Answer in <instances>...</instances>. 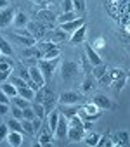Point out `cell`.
Here are the masks:
<instances>
[{
	"label": "cell",
	"mask_w": 130,
	"mask_h": 147,
	"mask_svg": "<svg viewBox=\"0 0 130 147\" xmlns=\"http://www.w3.org/2000/svg\"><path fill=\"white\" fill-rule=\"evenodd\" d=\"M57 64H59V57H56V59H38V61H37V66L40 67L42 75H43V78H45V85L52 80L54 69H56Z\"/></svg>",
	"instance_id": "6da1fadb"
},
{
	"label": "cell",
	"mask_w": 130,
	"mask_h": 147,
	"mask_svg": "<svg viewBox=\"0 0 130 147\" xmlns=\"http://www.w3.org/2000/svg\"><path fill=\"white\" fill-rule=\"evenodd\" d=\"M11 38H12L14 42H18V43L24 45V47H33V45H37V40H35V38L31 36V33L26 31V30H19V31L11 33Z\"/></svg>",
	"instance_id": "7a4b0ae2"
},
{
	"label": "cell",
	"mask_w": 130,
	"mask_h": 147,
	"mask_svg": "<svg viewBox=\"0 0 130 147\" xmlns=\"http://www.w3.org/2000/svg\"><path fill=\"white\" fill-rule=\"evenodd\" d=\"M26 28H28V31L31 33V36L35 40H43L45 35H47V30H49V26L40 23V21H31V23H28Z\"/></svg>",
	"instance_id": "3957f363"
},
{
	"label": "cell",
	"mask_w": 130,
	"mask_h": 147,
	"mask_svg": "<svg viewBox=\"0 0 130 147\" xmlns=\"http://www.w3.org/2000/svg\"><path fill=\"white\" fill-rule=\"evenodd\" d=\"M77 75H78V64H77V62L68 61V62H64V64L61 66V76H62L64 82L73 80Z\"/></svg>",
	"instance_id": "277c9868"
},
{
	"label": "cell",
	"mask_w": 130,
	"mask_h": 147,
	"mask_svg": "<svg viewBox=\"0 0 130 147\" xmlns=\"http://www.w3.org/2000/svg\"><path fill=\"white\" fill-rule=\"evenodd\" d=\"M68 128H70V125H68L66 116L61 114L59 123H57V128H56V131H54V138L59 140V142H66V140H68Z\"/></svg>",
	"instance_id": "5b68a950"
},
{
	"label": "cell",
	"mask_w": 130,
	"mask_h": 147,
	"mask_svg": "<svg viewBox=\"0 0 130 147\" xmlns=\"http://www.w3.org/2000/svg\"><path fill=\"white\" fill-rule=\"evenodd\" d=\"M45 38L49 42H54V43H64V42H70V33L64 31V30H61V28H57V30L49 31L45 35Z\"/></svg>",
	"instance_id": "8992f818"
},
{
	"label": "cell",
	"mask_w": 130,
	"mask_h": 147,
	"mask_svg": "<svg viewBox=\"0 0 130 147\" xmlns=\"http://www.w3.org/2000/svg\"><path fill=\"white\" fill-rule=\"evenodd\" d=\"M80 100H82V97H80L77 92H71V90L62 92V94L57 97V102H59V104H66V106H75V104H80Z\"/></svg>",
	"instance_id": "52a82bcc"
},
{
	"label": "cell",
	"mask_w": 130,
	"mask_h": 147,
	"mask_svg": "<svg viewBox=\"0 0 130 147\" xmlns=\"http://www.w3.org/2000/svg\"><path fill=\"white\" fill-rule=\"evenodd\" d=\"M14 16H16V11H14V7H11V5L0 11V30L11 26V23L14 21Z\"/></svg>",
	"instance_id": "ba28073f"
},
{
	"label": "cell",
	"mask_w": 130,
	"mask_h": 147,
	"mask_svg": "<svg viewBox=\"0 0 130 147\" xmlns=\"http://www.w3.org/2000/svg\"><path fill=\"white\" fill-rule=\"evenodd\" d=\"M37 18H38L40 23L47 24V26L52 28V30H54V23H57V16H56L54 12H50V11H38V12H37Z\"/></svg>",
	"instance_id": "9c48e42d"
},
{
	"label": "cell",
	"mask_w": 130,
	"mask_h": 147,
	"mask_svg": "<svg viewBox=\"0 0 130 147\" xmlns=\"http://www.w3.org/2000/svg\"><path fill=\"white\" fill-rule=\"evenodd\" d=\"M85 36H87V26L82 24V26H80L78 30H75L73 35L70 36V43H71V45H80V43L85 42Z\"/></svg>",
	"instance_id": "30bf717a"
},
{
	"label": "cell",
	"mask_w": 130,
	"mask_h": 147,
	"mask_svg": "<svg viewBox=\"0 0 130 147\" xmlns=\"http://www.w3.org/2000/svg\"><path fill=\"white\" fill-rule=\"evenodd\" d=\"M56 104H57V95L52 92V90H49V94H47V97H45V100L42 102V106H43V109H45V114L49 116L52 111H54V107H56Z\"/></svg>",
	"instance_id": "8fae6325"
},
{
	"label": "cell",
	"mask_w": 130,
	"mask_h": 147,
	"mask_svg": "<svg viewBox=\"0 0 130 147\" xmlns=\"http://www.w3.org/2000/svg\"><path fill=\"white\" fill-rule=\"evenodd\" d=\"M82 24H85V18H77L73 21H68V23H61L59 28L64 30V31H68V33H73L75 30H78Z\"/></svg>",
	"instance_id": "7c38bea8"
},
{
	"label": "cell",
	"mask_w": 130,
	"mask_h": 147,
	"mask_svg": "<svg viewBox=\"0 0 130 147\" xmlns=\"http://www.w3.org/2000/svg\"><path fill=\"white\" fill-rule=\"evenodd\" d=\"M23 59H43V52L37 47V45H33V47H24V50H23Z\"/></svg>",
	"instance_id": "4fadbf2b"
},
{
	"label": "cell",
	"mask_w": 130,
	"mask_h": 147,
	"mask_svg": "<svg viewBox=\"0 0 130 147\" xmlns=\"http://www.w3.org/2000/svg\"><path fill=\"white\" fill-rule=\"evenodd\" d=\"M83 137H85L83 126H70V128H68V140H71V142H80V140H83Z\"/></svg>",
	"instance_id": "5bb4252c"
},
{
	"label": "cell",
	"mask_w": 130,
	"mask_h": 147,
	"mask_svg": "<svg viewBox=\"0 0 130 147\" xmlns=\"http://www.w3.org/2000/svg\"><path fill=\"white\" fill-rule=\"evenodd\" d=\"M92 102H94L101 111H102V109H111V107H114V106H113V102H111L106 95H102V94H95V95H94V99H92Z\"/></svg>",
	"instance_id": "9a60e30c"
},
{
	"label": "cell",
	"mask_w": 130,
	"mask_h": 147,
	"mask_svg": "<svg viewBox=\"0 0 130 147\" xmlns=\"http://www.w3.org/2000/svg\"><path fill=\"white\" fill-rule=\"evenodd\" d=\"M85 55H87V59L90 61V64H92V66H97V64H101V62H102L101 55L97 54V50H94V49H92V45H90V43H87V45H85Z\"/></svg>",
	"instance_id": "2e32d148"
},
{
	"label": "cell",
	"mask_w": 130,
	"mask_h": 147,
	"mask_svg": "<svg viewBox=\"0 0 130 147\" xmlns=\"http://www.w3.org/2000/svg\"><path fill=\"white\" fill-rule=\"evenodd\" d=\"M111 140H114L113 142V145H130V133L128 131H118V133H114L113 137H111Z\"/></svg>",
	"instance_id": "e0dca14e"
},
{
	"label": "cell",
	"mask_w": 130,
	"mask_h": 147,
	"mask_svg": "<svg viewBox=\"0 0 130 147\" xmlns=\"http://www.w3.org/2000/svg\"><path fill=\"white\" fill-rule=\"evenodd\" d=\"M78 109H80V106H78V104H75V106L61 104V106H59V113H61L62 116H66V119H70V118H73L75 114H78Z\"/></svg>",
	"instance_id": "ac0fdd59"
},
{
	"label": "cell",
	"mask_w": 130,
	"mask_h": 147,
	"mask_svg": "<svg viewBox=\"0 0 130 147\" xmlns=\"http://www.w3.org/2000/svg\"><path fill=\"white\" fill-rule=\"evenodd\" d=\"M59 118H61V113H59V109H54L49 116H47V125H49V128H50V131L54 133L56 131V128H57V123H59Z\"/></svg>",
	"instance_id": "d6986e66"
},
{
	"label": "cell",
	"mask_w": 130,
	"mask_h": 147,
	"mask_svg": "<svg viewBox=\"0 0 130 147\" xmlns=\"http://www.w3.org/2000/svg\"><path fill=\"white\" fill-rule=\"evenodd\" d=\"M28 69H30V76H31L33 82H37L38 85H45V78H43V75H42V71H40L38 66H31Z\"/></svg>",
	"instance_id": "ffe728a7"
},
{
	"label": "cell",
	"mask_w": 130,
	"mask_h": 147,
	"mask_svg": "<svg viewBox=\"0 0 130 147\" xmlns=\"http://www.w3.org/2000/svg\"><path fill=\"white\" fill-rule=\"evenodd\" d=\"M28 23H30V21H28V16H26L23 11H18V12H16V16H14L12 24H14L16 28H19V30H21V28L28 26Z\"/></svg>",
	"instance_id": "44dd1931"
},
{
	"label": "cell",
	"mask_w": 130,
	"mask_h": 147,
	"mask_svg": "<svg viewBox=\"0 0 130 147\" xmlns=\"http://www.w3.org/2000/svg\"><path fill=\"white\" fill-rule=\"evenodd\" d=\"M7 142H9V145H12V147L23 145V133H21V131H9Z\"/></svg>",
	"instance_id": "7402d4cb"
},
{
	"label": "cell",
	"mask_w": 130,
	"mask_h": 147,
	"mask_svg": "<svg viewBox=\"0 0 130 147\" xmlns=\"http://www.w3.org/2000/svg\"><path fill=\"white\" fill-rule=\"evenodd\" d=\"M95 78H94V75L92 73H89V75H85V78H83V83H82V92L83 94H89L95 85Z\"/></svg>",
	"instance_id": "603a6c76"
},
{
	"label": "cell",
	"mask_w": 130,
	"mask_h": 147,
	"mask_svg": "<svg viewBox=\"0 0 130 147\" xmlns=\"http://www.w3.org/2000/svg\"><path fill=\"white\" fill-rule=\"evenodd\" d=\"M0 90H2V92H5V94L11 97V99L18 95V87H16V85H12L9 80H7V82H4L2 85H0Z\"/></svg>",
	"instance_id": "cb8c5ba5"
},
{
	"label": "cell",
	"mask_w": 130,
	"mask_h": 147,
	"mask_svg": "<svg viewBox=\"0 0 130 147\" xmlns=\"http://www.w3.org/2000/svg\"><path fill=\"white\" fill-rule=\"evenodd\" d=\"M5 69H14V61L11 55H0V71H5Z\"/></svg>",
	"instance_id": "d4e9b609"
},
{
	"label": "cell",
	"mask_w": 130,
	"mask_h": 147,
	"mask_svg": "<svg viewBox=\"0 0 130 147\" xmlns=\"http://www.w3.org/2000/svg\"><path fill=\"white\" fill-rule=\"evenodd\" d=\"M109 71V67H108V64H104V62H101V64H97V66H94L92 67V75H94V78H101L102 75H106V73Z\"/></svg>",
	"instance_id": "484cf974"
},
{
	"label": "cell",
	"mask_w": 130,
	"mask_h": 147,
	"mask_svg": "<svg viewBox=\"0 0 130 147\" xmlns=\"http://www.w3.org/2000/svg\"><path fill=\"white\" fill-rule=\"evenodd\" d=\"M18 95H21V97H24V99H28V100L33 102V99H35V90H31L28 85H24V87H19V88H18Z\"/></svg>",
	"instance_id": "4316f807"
},
{
	"label": "cell",
	"mask_w": 130,
	"mask_h": 147,
	"mask_svg": "<svg viewBox=\"0 0 130 147\" xmlns=\"http://www.w3.org/2000/svg\"><path fill=\"white\" fill-rule=\"evenodd\" d=\"M73 11L83 18V14L87 12V4H85V0H73Z\"/></svg>",
	"instance_id": "83f0119b"
},
{
	"label": "cell",
	"mask_w": 130,
	"mask_h": 147,
	"mask_svg": "<svg viewBox=\"0 0 130 147\" xmlns=\"http://www.w3.org/2000/svg\"><path fill=\"white\" fill-rule=\"evenodd\" d=\"M49 85H43L40 90H37L35 92V99H33V102H38V104H42L43 100H45V97H47V94H49Z\"/></svg>",
	"instance_id": "f1b7e54d"
},
{
	"label": "cell",
	"mask_w": 130,
	"mask_h": 147,
	"mask_svg": "<svg viewBox=\"0 0 130 147\" xmlns=\"http://www.w3.org/2000/svg\"><path fill=\"white\" fill-rule=\"evenodd\" d=\"M0 52H2L4 55H14V50H12V47H11V43L5 40V38H2L0 36Z\"/></svg>",
	"instance_id": "f546056e"
},
{
	"label": "cell",
	"mask_w": 130,
	"mask_h": 147,
	"mask_svg": "<svg viewBox=\"0 0 130 147\" xmlns=\"http://www.w3.org/2000/svg\"><path fill=\"white\" fill-rule=\"evenodd\" d=\"M78 18V14L75 12V11H68V12H62L61 16H57V23L61 24V23H68V21H73V19H77Z\"/></svg>",
	"instance_id": "4dcf8cb0"
},
{
	"label": "cell",
	"mask_w": 130,
	"mask_h": 147,
	"mask_svg": "<svg viewBox=\"0 0 130 147\" xmlns=\"http://www.w3.org/2000/svg\"><path fill=\"white\" fill-rule=\"evenodd\" d=\"M7 126H9V130H11V131H21V133H24V131H23V125H21V119L11 118V119H7Z\"/></svg>",
	"instance_id": "1f68e13d"
},
{
	"label": "cell",
	"mask_w": 130,
	"mask_h": 147,
	"mask_svg": "<svg viewBox=\"0 0 130 147\" xmlns=\"http://www.w3.org/2000/svg\"><path fill=\"white\" fill-rule=\"evenodd\" d=\"M127 78H128V76H121V78H118V80H113V82H111V88H113L116 94H120L121 88H123L125 83H127Z\"/></svg>",
	"instance_id": "d6a6232c"
},
{
	"label": "cell",
	"mask_w": 130,
	"mask_h": 147,
	"mask_svg": "<svg viewBox=\"0 0 130 147\" xmlns=\"http://www.w3.org/2000/svg\"><path fill=\"white\" fill-rule=\"evenodd\" d=\"M12 104L18 106V107H21V109H24V107L31 106V100H28V99H24L21 95H16V97H12Z\"/></svg>",
	"instance_id": "836d02e7"
},
{
	"label": "cell",
	"mask_w": 130,
	"mask_h": 147,
	"mask_svg": "<svg viewBox=\"0 0 130 147\" xmlns=\"http://www.w3.org/2000/svg\"><path fill=\"white\" fill-rule=\"evenodd\" d=\"M21 125H23V131H24L26 135H31V137L37 135V131H35V128H33V123H31L30 119H24V118H23V119H21Z\"/></svg>",
	"instance_id": "e575fe53"
},
{
	"label": "cell",
	"mask_w": 130,
	"mask_h": 147,
	"mask_svg": "<svg viewBox=\"0 0 130 147\" xmlns=\"http://www.w3.org/2000/svg\"><path fill=\"white\" fill-rule=\"evenodd\" d=\"M99 138H101V135L99 133H89V135H85L83 137V142H85V145H97V142H99Z\"/></svg>",
	"instance_id": "d590c367"
},
{
	"label": "cell",
	"mask_w": 130,
	"mask_h": 147,
	"mask_svg": "<svg viewBox=\"0 0 130 147\" xmlns=\"http://www.w3.org/2000/svg\"><path fill=\"white\" fill-rule=\"evenodd\" d=\"M16 75H18L19 78H23L26 83L31 80V76H30V69H28V67H24V66H18V71H16Z\"/></svg>",
	"instance_id": "8d00e7d4"
},
{
	"label": "cell",
	"mask_w": 130,
	"mask_h": 147,
	"mask_svg": "<svg viewBox=\"0 0 130 147\" xmlns=\"http://www.w3.org/2000/svg\"><path fill=\"white\" fill-rule=\"evenodd\" d=\"M31 107H33V111H35L37 118H40V119H45V118H47V114H45V109H43V106H42V104H38V102H33V104H31Z\"/></svg>",
	"instance_id": "74e56055"
},
{
	"label": "cell",
	"mask_w": 130,
	"mask_h": 147,
	"mask_svg": "<svg viewBox=\"0 0 130 147\" xmlns=\"http://www.w3.org/2000/svg\"><path fill=\"white\" fill-rule=\"evenodd\" d=\"M97 82H99V85H101V87H111V82H113V78H111V73L108 71L106 75H102V76H101Z\"/></svg>",
	"instance_id": "f35d334b"
},
{
	"label": "cell",
	"mask_w": 130,
	"mask_h": 147,
	"mask_svg": "<svg viewBox=\"0 0 130 147\" xmlns=\"http://www.w3.org/2000/svg\"><path fill=\"white\" fill-rule=\"evenodd\" d=\"M59 54H61V50H59V45H57V47L47 50V52L43 54V59H56V57H59Z\"/></svg>",
	"instance_id": "ab89813d"
},
{
	"label": "cell",
	"mask_w": 130,
	"mask_h": 147,
	"mask_svg": "<svg viewBox=\"0 0 130 147\" xmlns=\"http://www.w3.org/2000/svg\"><path fill=\"white\" fill-rule=\"evenodd\" d=\"M23 118H24V119H30V121H33V119L37 118V114H35V111H33V107H31V106L23 109Z\"/></svg>",
	"instance_id": "60d3db41"
},
{
	"label": "cell",
	"mask_w": 130,
	"mask_h": 147,
	"mask_svg": "<svg viewBox=\"0 0 130 147\" xmlns=\"http://www.w3.org/2000/svg\"><path fill=\"white\" fill-rule=\"evenodd\" d=\"M82 66H83V71H85V75H89V73H92V67H94V66L90 64V61L87 59V55H85V54L82 55Z\"/></svg>",
	"instance_id": "b9f144b4"
},
{
	"label": "cell",
	"mask_w": 130,
	"mask_h": 147,
	"mask_svg": "<svg viewBox=\"0 0 130 147\" xmlns=\"http://www.w3.org/2000/svg\"><path fill=\"white\" fill-rule=\"evenodd\" d=\"M9 126H7V123H0V142L2 140H7V135H9Z\"/></svg>",
	"instance_id": "7bdbcfd3"
},
{
	"label": "cell",
	"mask_w": 130,
	"mask_h": 147,
	"mask_svg": "<svg viewBox=\"0 0 130 147\" xmlns=\"http://www.w3.org/2000/svg\"><path fill=\"white\" fill-rule=\"evenodd\" d=\"M9 82H11L12 85H16L18 88H19V87H24V85H28V83H26L23 78H19L18 75H16V76H9Z\"/></svg>",
	"instance_id": "ee69618b"
},
{
	"label": "cell",
	"mask_w": 130,
	"mask_h": 147,
	"mask_svg": "<svg viewBox=\"0 0 130 147\" xmlns=\"http://www.w3.org/2000/svg\"><path fill=\"white\" fill-rule=\"evenodd\" d=\"M11 113H12V118H16V119H23V109H21V107L11 104Z\"/></svg>",
	"instance_id": "f6af8a7d"
},
{
	"label": "cell",
	"mask_w": 130,
	"mask_h": 147,
	"mask_svg": "<svg viewBox=\"0 0 130 147\" xmlns=\"http://www.w3.org/2000/svg\"><path fill=\"white\" fill-rule=\"evenodd\" d=\"M68 125H70V126H83V119H82L78 114H75L73 118L68 119Z\"/></svg>",
	"instance_id": "bcb514c9"
},
{
	"label": "cell",
	"mask_w": 130,
	"mask_h": 147,
	"mask_svg": "<svg viewBox=\"0 0 130 147\" xmlns=\"http://www.w3.org/2000/svg\"><path fill=\"white\" fill-rule=\"evenodd\" d=\"M90 45H92V49H94V50H101V49H104V47H106V45H104V38H102V36L95 38Z\"/></svg>",
	"instance_id": "7dc6e473"
},
{
	"label": "cell",
	"mask_w": 130,
	"mask_h": 147,
	"mask_svg": "<svg viewBox=\"0 0 130 147\" xmlns=\"http://www.w3.org/2000/svg\"><path fill=\"white\" fill-rule=\"evenodd\" d=\"M109 140H111V137H108V135L101 137V138H99V142H97V147H106V145H113V142H109Z\"/></svg>",
	"instance_id": "c3c4849f"
},
{
	"label": "cell",
	"mask_w": 130,
	"mask_h": 147,
	"mask_svg": "<svg viewBox=\"0 0 130 147\" xmlns=\"http://www.w3.org/2000/svg\"><path fill=\"white\" fill-rule=\"evenodd\" d=\"M14 69H5V71H0V85H2L4 82H7L9 80V76H11V73H12Z\"/></svg>",
	"instance_id": "681fc988"
},
{
	"label": "cell",
	"mask_w": 130,
	"mask_h": 147,
	"mask_svg": "<svg viewBox=\"0 0 130 147\" xmlns=\"http://www.w3.org/2000/svg\"><path fill=\"white\" fill-rule=\"evenodd\" d=\"M73 11V0H62V12Z\"/></svg>",
	"instance_id": "f907efd6"
},
{
	"label": "cell",
	"mask_w": 130,
	"mask_h": 147,
	"mask_svg": "<svg viewBox=\"0 0 130 147\" xmlns=\"http://www.w3.org/2000/svg\"><path fill=\"white\" fill-rule=\"evenodd\" d=\"M0 104H11V97L2 90H0Z\"/></svg>",
	"instance_id": "816d5d0a"
},
{
	"label": "cell",
	"mask_w": 130,
	"mask_h": 147,
	"mask_svg": "<svg viewBox=\"0 0 130 147\" xmlns=\"http://www.w3.org/2000/svg\"><path fill=\"white\" fill-rule=\"evenodd\" d=\"M31 123H33V128H35V131L38 133V130L42 128V123H43V119H40V118H35Z\"/></svg>",
	"instance_id": "f5cc1de1"
},
{
	"label": "cell",
	"mask_w": 130,
	"mask_h": 147,
	"mask_svg": "<svg viewBox=\"0 0 130 147\" xmlns=\"http://www.w3.org/2000/svg\"><path fill=\"white\" fill-rule=\"evenodd\" d=\"M11 109V104H0V116H5Z\"/></svg>",
	"instance_id": "db71d44e"
},
{
	"label": "cell",
	"mask_w": 130,
	"mask_h": 147,
	"mask_svg": "<svg viewBox=\"0 0 130 147\" xmlns=\"http://www.w3.org/2000/svg\"><path fill=\"white\" fill-rule=\"evenodd\" d=\"M28 87H30L31 90H35V92H37V90H40V88H42L43 85H38L37 82H33V80H30V82H28Z\"/></svg>",
	"instance_id": "11a10c76"
},
{
	"label": "cell",
	"mask_w": 130,
	"mask_h": 147,
	"mask_svg": "<svg viewBox=\"0 0 130 147\" xmlns=\"http://www.w3.org/2000/svg\"><path fill=\"white\" fill-rule=\"evenodd\" d=\"M9 0H0V11H2V9H5V7H9Z\"/></svg>",
	"instance_id": "9f6ffc18"
},
{
	"label": "cell",
	"mask_w": 130,
	"mask_h": 147,
	"mask_svg": "<svg viewBox=\"0 0 130 147\" xmlns=\"http://www.w3.org/2000/svg\"><path fill=\"white\" fill-rule=\"evenodd\" d=\"M127 76H128V78H130V69H128V71H127Z\"/></svg>",
	"instance_id": "6f0895ef"
},
{
	"label": "cell",
	"mask_w": 130,
	"mask_h": 147,
	"mask_svg": "<svg viewBox=\"0 0 130 147\" xmlns=\"http://www.w3.org/2000/svg\"><path fill=\"white\" fill-rule=\"evenodd\" d=\"M9 2H14V0H9Z\"/></svg>",
	"instance_id": "680465c9"
},
{
	"label": "cell",
	"mask_w": 130,
	"mask_h": 147,
	"mask_svg": "<svg viewBox=\"0 0 130 147\" xmlns=\"http://www.w3.org/2000/svg\"><path fill=\"white\" fill-rule=\"evenodd\" d=\"M0 55H2V52H0Z\"/></svg>",
	"instance_id": "91938a15"
}]
</instances>
